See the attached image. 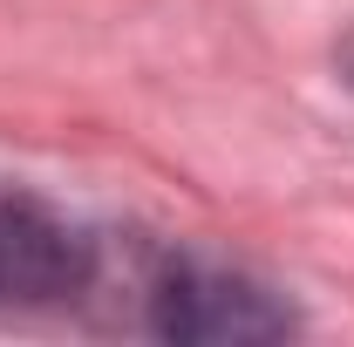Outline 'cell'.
<instances>
[{
    "instance_id": "7a4b0ae2",
    "label": "cell",
    "mask_w": 354,
    "mask_h": 347,
    "mask_svg": "<svg viewBox=\"0 0 354 347\" xmlns=\"http://www.w3.org/2000/svg\"><path fill=\"white\" fill-rule=\"evenodd\" d=\"M102 272V245L75 218L28 191H0V306L41 313V306L82 300Z\"/></svg>"
},
{
    "instance_id": "6da1fadb",
    "label": "cell",
    "mask_w": 354,
    "mask_h": 347,
    "mask_svg": "<svg viewBox=\"0 0 354 347\" xmlns=\"http://www.w3.org/2000/svg\"><path fill=\"white\" fill-rule=\"evenodd\" d=\"M150 334H164V341H198V347L279 341V334H293V306L272 300V286L232 272V265L164 259L157 279H150Z\"/></svg>"
}]
</instances>
